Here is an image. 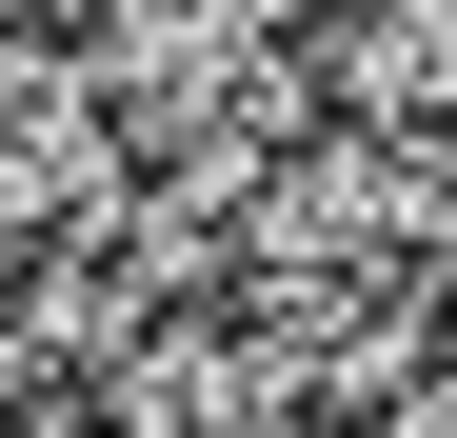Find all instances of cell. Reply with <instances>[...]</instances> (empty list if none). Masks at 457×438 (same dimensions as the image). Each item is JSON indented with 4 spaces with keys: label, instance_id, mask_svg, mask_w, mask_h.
<instances>
[{
    "label": "cell",
    "instance_id": "obj_1",
    "mask_svg": "<svg viewBox=\"0 0 457 438\" xmlns=\"http://www.w3.org/2000/svg\"><path fill=\"white\" fill-rule=\"evenodd\" d=\"M100 199H120V139L80 100V60H60L40 21H0V259H60Z\"/></svg>",
    "mask_w": 457,
    "mask_h": 438
}]
</instances>
